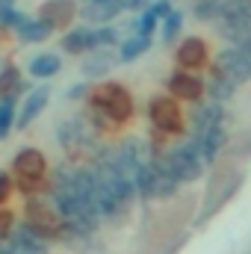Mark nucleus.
<instances>
[{
    "label": "nucleus",
    "instance_id": "nucleus-20",
    "mask_svg": "<svg viewBox=\"0 0 251 254\" xmlns=\"http://www.w3.org/2000/svg\"><path fill=\"white\" fill-rule=\"evenodd\" d=\"M60 68H63V60L57 54H39L30 60V74L39 80H51L54 74H60Z\"/></svg>",
    "mask_w": 251,
    "mask_h": 254
},
{
    "label": "nucleus",
    "instance_id": "nucleus-15",
    "mask_svg": "<svg viewBox=\"0 0 251 254\" xmlns=\"http://www.w3.org/2000/svg\"><path fill=\"white\" fill-rule=\"evenodd\" d=\"M51 30H63L71 24V18H74V3L71 0H48L45 6H42V15H39Z\"/></svg>",
    "mask_w": 251,
    "mask_h": 254
},
{
    "label": "nucleus",
    "instance_id": "nucleus-10",
    "mask_svg": "<svg viewBox=\"0 0 251 254\" xmlns=\"http://www.w3.org/2000/svg\"><path fill=\"white\" fill-rule=\"evenodd\" d=\"M175 60H178L181 68H187V71H201V68L210 65V48H207L204 39H195V36H192V39H184V42H181Z\"/></svg>",
    "mask_w": 251,
    "mask_h": 254
},
{
    "label": "nucleus",
    "instance_id": "nucleus-12",
    "mask_svg": "<svg viewBox=\"0 0 251 254\" xmlns=\"http://www.w3.org/2000/svg\"><path fill=\"white\" fill-rule=\"evenodd\" d=\"M216 125H225V107L222 104H198L192 110V122H189V136H201L207 133L210 127Z\"/></svg>",
    "mask_w": 251,
    "mask_h": 254
},
{
    "label": "nucleus",
    "instance_id": "nucleus-24",
    "mask_svg": "<svg viewBox=\"0 0 251 254\" xmlns=\"http://www.w3.org/2000/svg\"><path fill=\"white\" fill-rule=\"evenodd\" d=\"M15 125H18V98H6L0 101V139H6Z\"/></svg>",
    "mask_w": 251,
    "mask_h": 254
},
{
    "label": "nucleus",
    "instance_id": "nucleus-22",
    "mask_svg": "<svg viewBox=\"0 0 251 254\" xmlns=\"http://www.w3.org/2000/svg\"><path fill=\"white\" fill-rule=\"evenodd\" d=\"M116 60H110V48H98V54H92V57H86V63H83V74L86 77H107V71L113 68Z\"/></svg>",
    "mask_w": 251,
    "mask_h": 254
},
{
    "label": "nucleus",
    "instance_id": "nucleus-29",
    "mask_svg": "<svg viewBox=\"0 0 251 254\" xmlns=\"http://www.w3.org/2000/svg\"><path fill=\"white\" fill-rule=\"evenodd\" d=\"M21 219H18V213L15 210H9V207H0V240H6L12 231H15V225H18Z\"/></svg>",
    "mask_w": 251,
    "mask_h": 254
},
{
    "label": "nucleus",
    "instance_id": "nucleus-30",
    "mask_svg": "<svg viewBox=\"0 0 251 254\" xmlns=\"http://www.w3.org/2000/svg\"><path fill=\"white\" fill-rule=\"evenodd\" d=\"M157 21H160V18H157L151 9H145V12H142V18L136 21V36H148V39H151V33H154Z\"/></svg>",
    "mask_w": 251,
    "mask_h": 254
},
{
    "label": "nucleus",
    "instance_id": "nucleus-5",
    "mask_svg": "<svg viewBox=\"0 0 251 254\" xmlns=\"http://www.w3.org/2000/svg\"><path fill=\"white\" fill-rule=\"evenodd\" d=\"M166 160H169V166H172V172H175V178L181 181V184H195V181H201V175H204V157H201V151H198V145L192 142V139H184L181 145H175V148H169L166 151Z\"/></svg>",
    "mask_w": 251,
    "mask_h": 254
},
{
    "label": "nucleus",
    "instance_id": "nucleus-23",
    "mask_svg": "<svg viewBox=\"0 0 251 254\" xmlns=\"http://www.w3.org/2000/svg\"><path fill=\"white\" fill-rule=\"evenodd\" d=\"M148 48H151V39L148 36H130V39L122 42V48H119V60L122 63H133L142 54H148Z\"/></svg>",
    "mask_w": 251,
    "mask_h": 254
},
{
    "label": "nucleus",
    "instance_id": "nucleus-25",
    "mask_svg": "<svg viewBox=\"0 0 251 254\" xmlns=\"http://www.w3.org/2000/svg\"><path fill=\"white\" fill-rule=\"evenodd\" d=\"M24 21H27V18H24L18 9H12V3H0V24H3L6 30H18Z\"/></svg>",
    "mask_w": 251,
    "mask_h": 254
},
{
    "label": "nucleus",
    "instance_id": "nucleus-34",
    "mask_svg": "<svg viewBox=\"0 0 251 254\" xmlns=\"http://www.w3.org/2000/svg\"><path fill=\"white\" fill-rule=\"evenodd\" d=\"M237 48L243 51V57H246V60H249V65H251V36H249V39H246V42H240Z\"/></svg>",
    "mask_w": 251,
    "mask_h": 254
},
{
    "label": "nucleus",
    "instance_id": "nucleus-7",
    "mask_svg": "<svg viewBox=\"0 0 251 254\" xmlns=\"http://www.w3.org/2000/svg\"><path fill=\"white\" fill-rule=\"evenodd\" d=\"M166 89L172 98L178 101H187V104H198L207 92V83L195 74V71H187V68H175L166 80Z\"/></svg>",
    "mask_w": 251,
    "mask_h": 254
},
{
    "label": "nucleus",
    "instance_id": "nucleus-18",
    "mask_svg": "<svg viewBox=\"0 0 251 254\" xmlns=\"http://www.w3.org/2000/svg\"><path fill=\"white\" fill-rule=\"evenodd\" d=\"M21 92H27V83H24V74L18 65H6L0 71V101L6 98H18Z\"/></svg>",
    "mask_w": 251,
    "mask_h": 254
},
{
    "label": "nucleus",
    "instance_id": "nucleus-2",
    "mask_svg": "<svg viewBox=\"0 0 251 254\" xmlns=\"http://www.w3.org/2000/svg\"><path fill=\"white\" fill-rule=\"evenodd\" d=\"M89 107L104 113L113 125H127L133 119V95L127 92L122 83H101L89 95Z\"/></svg>",
    "mask_w": 251,
    "mask_h": 254
},
{
    "label": "nucleus",
    "instance_id": "nucleus-28",
    "mask_svg": "<svg viewBox=\"0 0 251 254\" xmlns=\"http://www.w3.org/2000/svg\"><path fill=\"white\" fill-rule=\"evenodd\" d=\"M181 27H184V15H181V12H172L169 18H163V39L172 42V39L181 33Z\"/></svg>",
    "mask_w": 251,
    "mask_h": 254
},
{
    "label": "nucleus",
    "instance_id": "nucleus-17",
    "mask_svg": "<svg viewBox=\"0 0 251 254\" xmlns=\"http://www.w3.org/2000/svg\"><path fill=\"white\" fill-rule=\"evenodd\" d=\"M237 86H240V83L231 80L222 65H216V68H213V77H210V83H207V92H210V98H213L216 104H225V101L237 92Z\"/></svg>",
    "mask_w": 251,
    "mask_h": 254
},
{
    "label": "nucleus",
    "instance_id": "nucleus-14",
    "mask_svg": "<svg viewBox=\"0 0 251 254\" xmlns=\"http://www.w3.org/2000/svg\"><path fill=\"white\" fill-rule=\"evenodd\" d=\"M216 65H222V68H225V74H228L231 80H237V83H246V80L251 77V65H249V60L243 57V51H240L237 45H234V48H228V51H222Z\"/></svg>",
    "mask_w": 251,
    "mask_h": 254
},
{
    "label": "nucleus",
    "instance_id": "nucleus-8",
    "mask_svg": "<svg viewBox=\"0 0 251 254\" xmlns=\"http://www.w3.org/2000/svg\"><path fill=\"white\" fill-rule=\"evenodd\" d=\"M57 136H60L63 148L71 154V157L86 154V151L95 148V127H89L86 122H80V119L63 122V125L57 127Z\"/></svg>",
    "mask_w": 251,
    "mask_h": 254
},
{
    "label": "nucleus",
    "instance_id": "nucleus-21",
    "mask_svg": "<svg viewBox=\"0 0 251 254\" xmlns=\"http://www.w3.org/2000/svg\"><path fill=\"white\" fill-rule=\"evenodd\" d=\"M15 33H18V39H21L24 45H33V42H45L54 30H51L42 18H39V21H36V18H27V21H24Z\"/></svg>",
    "mask_w": 251,
    "mask_h": 254
},
{
    "label": "nucleus",
    "instance_id": "nucleus-1",
    "mask_svg": "<svg viewBox=\"0 0 251 254\" xmlns=\"http://www.w3.org/2000/svg\"><path fill=\"white\" fill-rule=\"evenodd\" d=\"M12 172H15V190L24 198L33 195H45V184H48V160L39 148H21L12 160Z\"/></svg>",
    "mask_w": 251,
    "mask_h": 254
},
{
    "label": "nucleus",
    "instance_id": "nucleus-3",
    "mask_svg": "<svg viewBox=\"0 0 251 254\" xmlns=\"http://www.w3.org/2000/svg\"><path fill=\"white\" fill-rule=\"evenodd\" d=\"M24 222H27L39 237H45L48 243H63L65 222H63V216L57 213V207L51 204L48 195L24 198Z\"/></svg>",
    "mask_w": 251,
    "mask_h": 254
},
{
    "label": "nucleus",
    "instance_id": "nucleus-32",
    "mask_svg": "<svg viewBox=\"0 0 251 254\" xmlns=\"http://www.w3.org/2000/svg\"><path fill=\"white\" fill-rule=\"evenodd\" d=\"M89 95H92V86H89L86 80L68 89V98H71V101H83V98H89Z\"/></svg>",
    "mask_w": 251,
    "mask_h": 254
},
{
    "label": "nucleus",
    "instance_id": "nucleus-9",
    "mask_svg": "<svg viewBox=\"0 0 251 254\" xmlns=\"http://www.w3.org/2000/svg\"><path fill=\"white\" fill-rule=\"evenodd\" d=\"M181 187H184V184L175 178V172H172V166H169V160H166V151H163V154H154V157H151V201H154V198L166 201V198L178 195Z\"/></svg>",
    "mask_w": 251,
    "mask_h": 254
},
{
    "label": "nucleus",
    "instance_id": "nucleus-11",
    "mask_svg": "<svg viewBox=\"0 0 251 254\" xmlns=\"http://www.w3.org/2000/svg\"><path fill=\"white\" fill-rule=\"evenodd\" d=\"M189 139L198 145V151H201L204 163H207V166H213V163L219 160V154L225 151L228 133H225V125H216V127H210L207 133H201V136H189Z\"/></svg>",
    "mask_w": 251,
    "mask_h": 254
},
{
    "label": "nucleus",
    "instance_id": "nucleus-31",
    "mask_svg": "<svg viewBox=\"0 0 251 254\" xmlns=\"http://www.w3.org/2000/svg\"><path fill=\"white\" fill-rule=\"evenodd\" d=\"M12 192H15V178H12L9 172H0V207L9 204Z\"/></svg>",
    "mask_w": 251,
    "mask_h": 254
},
{
    "label": "nucleus",
    "instance_id": "nucleus-35",
    "mask_svg": "<svg viewBox=\"0 0 251 254\" xmlns=\"http://www.w3.org/2000/svg\"><path fill=\"white\" fill-rule=\"evenodd\" d=\"M0 3H15V0H0Z\"/></svg>",
    "mask_w": 251,
    "mask_h": 254
},
{
    "label": "nucleus",
    "instance_id": "nucleus-13",
    "mask_svg": "<svg viewBox=\"0 0 251 254\" xmlns=\"http://www.w3.org/2000/svg\"><path fill=\"white\" fill-rule=\"evenodd\" d=\"M48 101H51V89H48V86L33 89V92L27 95V101H24L21 113H18V125H15V130H27V127H30L39 116H42V113H45Z\"/></svg>",
    "mask_w": 251,
    "mask_h": 254
},
{
    "label": "nucleus",
    "instance_id": "nucleus-27",
    "mask_svg": "<svg viewBox=\"0 0 251 254\" xmlns=\"http://www.w3.org/2000/svg\"><path fill=\"white\" fill-rule=\"evenodd\" d=\"M116 42H119V30H116V27L104 24V27L95 30V48H113Z\"/></svg>",
    "mask_w": 251,
    "mask_h": 254
},
{
    "label": "nucleus",
    "instance_id": "nucleus-16",
    "mask_svg": "<svg viewBox=\"0 0 251 254\" xmlns=\"http://www.w3.org/2000/svg\"><path fill=\"white\" fill-rule=\"evenodd\" d=\"M122 12V0H89L83 6V18L92 24H107Z\"/></svg>",
    "mask_w": 251,
    "mask_h": 254
},
{
    "label": "nucleus",
    "instance_id": "nucleus-4",
    "mask_svg": "<svg viewBox=\"0 0 251 254\" xmlns=\"http://www.w3.org/2000/svg\"><path fill=\"white\" fill-rule=\"evenodd\" d=\"M148 119H151L154 130L163 136H184L189 127L178 98H172V95H154L148 101Z\"/></svg>",
    "mask_w": 251,
    "mask_h": 254
},
{
    "label": "nucleus",
    "instance_id": "nucleus-33",
    "mask_svg": "<svg viewBox=\"0 0 251 254\" xmlns=\"http://www.w3.org/2000/svg\"><path fill=\"white\" fill-rule=\"evenodd\" d=\"M148 9H151V12H154V15H157V18H169V15H172V12H175V9H172V3H169V0H157V3H154V6H148Z\"/></svg>",
    "mask_w": 251,
    "mask_h": 254
},
{
    "label": "nucleus",
    "instance_id": "nucleus-26",
    "mask_svg": "<svg viewBox=\"0 0 251 254\" xmlns=\"http://www.w3.org/2000/svg\"><path fill=\"white\" fill-rule=\"evenodd\" d=\"M222 6L225 3H219V0H204V3L195 6V18H201V21H219Z\"/></svg>",
    "mask_w": 251,
    "mask_h": 254
},
{
    "label": "nucleus",
    "instance_id": "nucleus-6",
    "mask_svg": "<svg viewBox=\"0 0 251 254\" xmlns=\"http://www.w3.org/2000/svg\"><path fill=\"white\" fill-rule=\"evenodd\" d=\"M0 249L6 254H51L54 252V243H48L45 237H39L24 219L15 225V231L6 237V240H0Z\"/></svg>",
    "mask_w": 251,
    "mask_h": 254
},
{
    "label": "nucleus",
    "instance_id": "nucleus-19",
    "mask_svg": "<svg viewBox=\"0 0 251 254\" xmlns=\"http://www.w3.org/2000/svg\"><path fill=\"white\" fill-rule=\"evenodd\" d=\"M92 48H95V30L77 27V30L65 33V39H63L65 54H86V51H92Z\"/></svg>",
    "mask_w": 251,
    "mask_h": 254
}]
</instances>
